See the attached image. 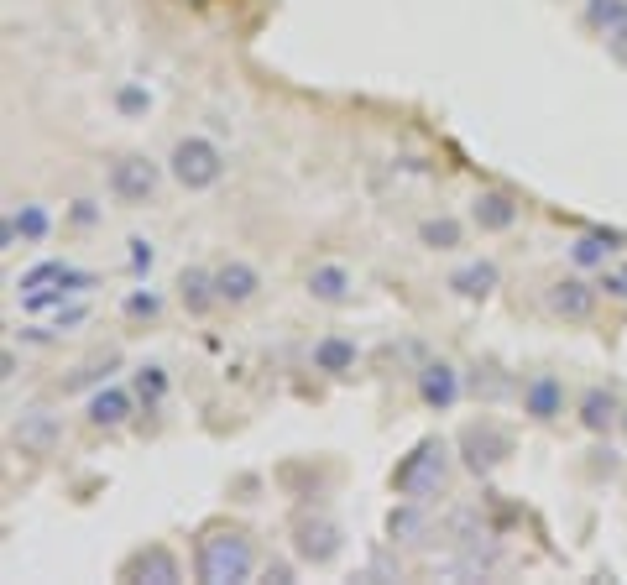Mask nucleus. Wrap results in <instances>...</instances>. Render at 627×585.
Wrapping results in <instances>:
<instances>
[{"label": "nucleus", "instance_id": "obj_9", "mask_svg": "<svg viewBox=\"0 0 627 585\" xmlns=\"http://www.w3.org/2000/svg\"><path fill=\"white\" fill-rule=\"evenodd\" d=\"M37 288H74V293H89L100 288V272H84L74 262H63V256H48V262H37L16 277V293H37Z\"/></svg>", "mask_w": 627, "mask_h": 585}, {"label": "nucleus", "instance_id": "obj_5", "mask_svg": "<svg viewBox=\"0 0 627 585\" xmlns=\"http://www.w3.org/2000/svg\"><path fill=\"white\" fill-rule=\"evenodd\" d=\"M455 450H460V460H466L471 476H492L497 465L513 455V434H507L502 424H492V418H481V424H466V429H460Z\"/></svg>", "mask_w": 627, "mask_h": 585}, {"label": "nucleus", "instance_id": "obj_30", "mask_svg": "<svg viewBox=\"0 0 627 585\" xmlns=\"http://www.w3.org/2000/svg\"><path fill=\"white\" fill-rule=\"evenodd\" d=\"M126 262H131V272H136V277H147V272H152V262H157V246H152L147 236H131V241H126Z\"/></svg>", "mask_w": 627, "mask_h": 585}, {"label": "nucleus", "instance_id": "obj_29", "mask_svg": "<svg viewBox=\"0 0 627 585\" xmlns=\"http://www.w3.org/2000/svg\"><path fill=\"white\" fill-rule=\"evenodd\" d=\"M115 110H121L126 121H147V110H152V89H147V84H136V79H126L121 89H115Z\"/></svg>", "mask_w": 627, "mask_h": 585}, {"label": "nucleus", "instance_id": "obj_37", "mask_svg": "<svg viewBox=\"0 0 627 585\" xmlns=\"http://www.w3.org/2000/svg\"><path fill=\"white\" fill-rule=\"evenodd\" d=\"M617 429H622V434H627V403H622V424H617Z\"/></svg>", "mask_w": 627, "mask_h": 585}, {"label": "nucleus", "instance_id": "obj_14", "mask_svg": "<svg viewBox=\"0 0 627 585\" xmlns=\"http://www.w3.org/2000/svg\"><path fill=\"white\" fill-rule=\"evenodd\" d=\"M518 215H523V204L507 194V189H481V194L471 199V220H476L481 236H502V230H513Z\"/></svg>", "mask_w": 627, "mask_h": 585}, {"label": "nucleus", "instance_id": "obj_17", "mask_svg": "<svg viewBox=\"0 0 627 585\" xmlns=\"http://www.w3.org/2000/svg\"><path fill=\"white\" fill-rule=\"evenodd\" d=\"M121 580H152V585H178V580H183V565H178V554H173V549H162V544H147L142 554H131L126 565H121Z\"/></svg>", "mask_w": 627, "mask_h": 585}, {"label": "nucleus", "instance_id": "obj_19", "mask_svg": "<svg viewBox=\"0 0 627 585\" xmlns=\"http://www.w3.org/2000/svg\"><path fill=\"white\" fill-rule=\"evenodd\" d=\"M309 366L324 371V377H351L361 366V345L351 335H319L314 350H309Z\"/></svg>", "mask_w": 627, "mask_h": 585}, {"label": "nucleus", "instance_id": "obj_18", "mask_svg": "<svg viewBox=\"0 0 627 585\" xmlns=\"http://www.w3.org/2000/svg\"><path fill=\"white\" fill-rule=\"evenodd\" d=\"M304 288H309L314 303H351L356 298V272L345 262H314L309 277H304Z\"/></svg>", "mask_w": 627, "mask_h": 585}, {"label": "nucleus", "instance_id": "obj_36", "mask_svg": "<svg viewBox=\"0 0 627 585\" xmlns=\"http://www.w3.org/2000/svg\"><path fill=\"white\" fill-rule=\"evenodd\" d=\"M0 377H6V382L16 377V350H11V345H6V350H0Z\"/></svg>", "mask_w": 627, "mask_h": 585}, {"label": "nucleus", "instance_id": "obj_12", "mask_svg": "<svg viewBox=\"0 0 627 585\" xmlns=\"http://www.w3.org/2000/svg\"><path fill=\"white\" fill-rule=\"evenodd\" d=\"M518 403L533 424H554V418H565V382L554 377V371H533L518 387Z\"/></svg>", "mask_w": 627, "mask_h": 585}, {"label": "nucleus", "instance_id": "obj_2", "mask_svg": "<svg viewBox=\"0 0 627 585\" xmlns=\"http://www.w3.org/2000/svg\"><path fill=\"white\" fill-rule=\"evenodd\" d=\"M445 476H450V444L429 434V439H418L413 450L398 460V471H392V491L398 497H413V502H429L445 491Z\"/></svg>", "mask_w": 627, "mask_h": 585}, {"label": "nucleus", "instance_id": "obj_20", "mask_svg": "<svg viewBox=\"0 0 627 585\" xmlns=\"http://www.w3.org/2000/svg\"><path fill=\"white\" fill-rule=\"evenodd\" d=\"M622 251V230H586V236L570 241V262L575 272H601Z\"/></svg>", "mask_w": 627, "mask_h": 585}, {"label": "nucleus", "instance_id": "obj_1", "mask_svg": "<svg viewBox=\"0 0 627 585\" xmlns=\"http://www.w3.org/2000/svg\"><path fill=\"white\" fill-rule=\"evenodd\" d=\"M194 575L204 585H246L257 575V549L241 528H209L194 549Z\"/></svg>", "mask_w": 627, "mask_h": 585}, {"label": "nucleus", "instance_id": "obj_31", "mask_svg": "<svg viewBox=\"0 0 627 585\" xmlns=\"http://www.w3.org/2000/svg\"><path fill=\"white\" fill-rule=\"evenodd\" d=\"M53 324H58L63 335H74L79 324H89V303H84V298H68L63 309H53Z\"/></svg>", "mask_w": 627, "mask_h": 585}, {"label": "nucleus", "instance_id": "obj_26", "mask_svg": "<svg viewBox=\"0 0 627 585\" xmlns=\"http://www.w3.org/2000/svg\"><path fill=\"white\" fill-rule=\"evenodd\" d=\"M460 241H466V225H460L455 215H429V220H418V246H424V251H455Z\"/></svg>", "mask_w": 627, "mask_h": 585}, {"label": "nucleus", "instance_id": "obj_15", "mask_svg": "<svg viewBox=\"0 0 627 585\" xmlns=\"http://www.w3.org/2000/svg\"><path fill=\"white\" fill-rule=\"evenodd\" d=\"M215 293L220 303H230V309H241V303H251L262 293V272L246 262V256H230V262L215 267Z\"/></svg>", "mask_w": 627, "mask_h": 585}, {"label": "nucleus", "instance_id": "obj_8", "mask_svg": "<svg viewBox=\"0 0 627 585\" xmlns=\"http://www.w3.org/2000/svg\"><path fill=\"white\" fill-rule=\"evenodd\" d=\"M596 298H601V288L596 283H586V277H554V283L544 288V303H549V314L554 319H565V324H586L591 314H596Z\"/></svg>", "mask_w": 627, "mask_h": 585}, {"label": "nucleus", "instance_id": "obj_4", "mask_svg": "<svg viewBox=\"0 0 627 585\" xmlns=\"http://www.w3.org/2000/svg\"><path fill=\"white\" fill-rule=\"evenodd\" d=\"M162 189V162H152L147 152H126V157H115L110 162V173H105V194L121 204V209H142L152 204Z\"/></svg>", "mask_w": 627, "mask_h": 585}, {"label": "nucleus", "instance_id": "obj_23", "mask_svg": "<svg viewBox=\"0 0 627 585\" xmlns=\"http://www.w3.org/2000/svg\"><path fill=\"white\" fill-rule=\"evenodd\" d=\"M586 21L596 37H607V48L627 58V0H586Z\"/></svg>", "mask_w": 627, "mask_h": 585}, {"label": "nucleus", "instance_id": "obj_21", "mask_svg": "<svg viewBox=\"0 0 627 585\" xmlns=\"http://www.w3.org/2000/svg\"><path fill=\"white\" fill-rule=\"evenodd\" d=\"M497 288H502V272H497L492 256H481V262H466V267L450 272V293H455V298L481 303V298H492Z\"/></svg>", "mask_w": 627, "mask_h": 585}, {"label": "nucleus", "instance_id": "obj_22", "mask_svg": "<svg viewBox=\"0 0 627 585\" xmlns=\"http://www.w3.org/2000/svg\"><path fill=\"white\" fill-rule=\"evenodd\" d=\"M173 288H178V303H183V309H189L194 319H204V314L220 303V293H215V272H209V267H194V262L178 272V283H173Z\"/></svg>", "mask_w": 627, "mask_h": 585}, {"label": "nucleus", "instance_id": "obj_7", "mask_svg": "<svg viewBox=\"0 0 627 585\" xmlns=\"http://www.w3.org/2000/svg\"><path fill=\"white\" fill-rule=\"evenodd\" d=\"M460 392H466V371L455 361H424L418 366V403L429 413H450L460 403Z\"/></svg>", "mask_w": 627, "mask_h": 585}, {"label": "nucleus", "instance_id": "obj_24", "mask_svg": "<svg viewBox=\"0 0 627 585\" xmlns=\"http://www.w3.org/2000/svg\"><path fill=\"white\" fill-rule=\"evenodd\" d=\"M131 392H136V403H142L147 413H157L162 403H168V392H173V377H168V366H157V361L136 366V371H131Z\"/></svg>", "mask_w": 627, "mask_h": 585}, {"label": "nucleus", "instance_id": "obj_27", "mask_svg": "<svg viewBox=\"0 0 627 585\" xmlns=\"http://www.w3.org/2000/svg\"><path fill=\"white\" fill-rule=\"evenodd\" d=\"M121 366V356L115 350H105V356H89L84 366H74V377H63V392H95L110 382V371Z\"/></svg>", "mask_w": 627, "mask_h": 585}, {"label": "nucleus", "instance_id": "obj_10", "mask_svg": "<svg viewBox=\"0 0 627 585\" xmlns=\"http://www.w3.org/2000/svg\"><path fill=\"white\" fill-rule=\"evenodd\" d=\"M136 408H142V403H136L131 387H110V382H105V387H95V392L84 397V424L110 434V429H126Z\"/></svg>", "mask_w": 627, "mask_h": 585}, {"label": "nucleus", "instance_id": "obj_34", "mask_svg": "<svg viewBox=\"0 0 627 585\" xmlns=\"http://www.w3.org/2000/svg\"><path fill=\"white\" fill-rule=\"evenodd\" d=\"M95 215H100L95 199H79V204H74V220H79V225H95Z\"/></svg>", "mask_w": 627, "mask_h": 585}, {"label": "nucleus", "instance_id": "obj_35", "mask_svg": "<svg viewBox=\"0 0 627 585\" xmlns=\"http://www.w3.org/2000/svg\"><path fill=\"white\" fill-rule=\"evenodd\" d=\"M262 575H267V580H277V585H288V580H293V565H283V559H277V565H267Z\"/></svg>", "mask_w": 627, "mask_h": 585}, {"label": "nucleus", "instance_id": "obj_25", "mask_svg": "<svg viewBox=\"0 0 627 585\" xmlns=\"http://www.w3.org/2000/svg\"><path fill=\"white\" fill-rule=\"evenodd\" d=\"M387 533H392V544H418V538L429 533V512H424V502L403 497L398 507L387 512Z\"/></svg>", "mask_w": 627, "mask_h": 585}, {"label": "nucleus", "instance_id": "obj_3", "mask_svg": "<svg viewBox=\"0 0 627 585\" xmlns=\"http://www.w3.org/2000/svg\"><path fill=\"white\" fill-rule=\"evenodd\" d=\"M225 173H230V162H225L220 142H209V136H178L173 152H168V178L178 183L183 194L220 189Z\"/></svg>", "mask_w": 627, "mask_h": 585}, {"label": "nucleus", "instance_id": "obj_28", "mask_svg": "<svg viewBox=\"0 0 627 585\" xmlns=\"http://www.w3.org/2000/svg\"><path fill=\"white\" fill-rule=\"evenodd\" d=\"M162 293L152 288V283H136V288H126V298H121V314L131 319V324H157L162 319Z\"/></svg>", "mask_w": 627, "mask_h": 585}, {"label": "nucleus", "instance_id": "obj_6", "mask_svg": "<svg viewBox=\"0 0 627 585\" xmlns=\"http://www.w3.org/2000/svg\"><path fill=\"white\" fill-rule=\"evenodd\" d=\"M345 549V528L330 518V512H298L293 518V554L304 565H330Z\"/></svg>", "mask_w": 627, "mask_h": 585}, {"label": "nucleus", "instance_id": "obj_13", "mask_svg": "<svg viewBox=\"0 0 627 585\" xmlns=\"http://www.w3.org/2000/svg\"><path fill=\"white\" fill-rule=\"evenodd\" d=\"M58 439H63V424H58V413H48V408H27L11 424V444L21 455H53Z\"/></svg>", "mask_w": 627, "mask_h": 585}, {"label": "nucleus", "instance_id": "obj_11", "mask_svg": "<svg viewBox=\"0 0 627 585\" xmlns=\"http://www.w3.org/2000/svg\"><path fill=\"white\" fill-rule=\"evenodd\" d=\"M53 236V209L37 199H21L16 209H6V225H0V241L6 246H42Z\"/></svg>", "mask_w": 627, "mask_h": 585}, {"label": "nucleus", "instance_id": "obj_33", "mask_svg": "<svg viewBox=\"0 0 627 585\" xmlns=\"http://www.w3.org/2000/svg\"><path fill=\"white\" fill-rule=\"evenodd\" d=\"M58 340H63L58 324H27V330H21V345H58Z\"/></svg>", "mask_w": 627, "mask_h": 585}, {"label": "nucleus", "instance_id": "obj_16", "mask_svg": "<svg viewBox=\"0 0 627 585\" xmlns=\"http://www.w3.org/2000/svg\"><path fill=\"white\" fill-rule=\"evenodd\" d=\"M575 418H580L586 434H607V429L622 424V397L612 387H586L575 397Z\"/></svg>", "mask_w": 627, "mask_h": 585}, {"label": "nucleus", "instance_id": "obj_32", "mask_svg": "<svg viewBox=\"0 0 627 585\" xmlns=\"http://www.w3.org/2000/svg\"><path fill=\"white\" fill-rule=\"evenodd\" d=\"M601 293H607V298H617V303H627V267H601V283H596Z\"/></svg>", "mask_w": 627, "mask_h": 585}]
</instances>
